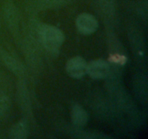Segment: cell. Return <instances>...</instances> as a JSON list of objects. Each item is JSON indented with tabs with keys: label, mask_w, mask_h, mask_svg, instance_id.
I'll return each instance as SVG.
<instances>
[{
	"label": "cell",
	"mask_w": 148,
	"mask_h": 139,
	"mask_svg": "<svg viewBox=\"0 0 148 139\" xmlns=\"http://www.w3.org/2000/svg\"><path fill=\"white\" fill-rule=\"evenodd\" d=\"M40 37L45 47L52 52H57L64 41L62 32L57 28L51 25L42 27L40 30Z\"/></svg>",
	"instance_id": "1"
},
{
	"label": "cell",
	"mask_w": 148,
	"mask_h": 139,
	"mask_svg": "<svg viewBox=\"0 0 148 139\" xmlns=\"http://www.w3.org/2000/svg\"><path fill=\"white\" fill-rule=\"evenodd\" d=\"M76 25L78 30L85 35H90L98 29V23L92 14L82 13L76 20Z\"/></svg>",
	"instance_id": "2"
},
{
	"label": "cell",
	"mask_w": 148,
	"mask_h": 139,
	"mask_svg": "<svg viewBox=\"0 0 148 139\" xmlns=\"http://www.w3.org/2000/svg\"><path fill=\"white\" fill-rule=\"evenodd\" d=\"M88 64L80 56H75L66 62V70L68 75L74 78H79L87 73Z\"/></svg>",
	"instance_id": "3"
},
{
	"label": "cell",
	"mask_w": 148,
	"mask_h": 139,
	"mask_svg": "<svg viewBox=\"0 0 148 139\" xmlns=\"http://www.w3.org/2000/svg\"><path fill=\"white\" fill-rule=\"evenodd\" d=\"M110 66L103 59H96L88 64L87 73L94 79H103L109 73Z\"/></svg>",
	"instance_id": "4"
},
{
	"label": "cell",
	"mask_w": 148,
	"mask_h": 139,
	"mask_svg": "<svg viewBox=\"0 0 148 139\" xmlns=\"http://www.w3.org/2000/svg\"><path fill=\"white\" fill-rule=\"evenodd\" d=\"M71 117L72 122L77 126H84L88 122V114L79 105H75L72 107Z\"/></svg>",
	"instance_id": "5"
},
{
	"label": "cell",
	"mask_w": 148,
	"mask_h": 139,
	"mask_svg": "<svg viewBox=\"0 0 148 139\" xmlns=\"http://www.w3.org/2000/svg\"><path fill=\"white\" fill-rule=\"evenodd\" d=\"M10 137L12 138H25L27 137V129L24 122H20L16 124L10 131Z\"/></svg>",
	"instance_id": "6"
},
{
	"label": "cell",
	"mask_w": 148,
	"mask_h": 139,
	"mask_svg": "<svg viewBox=\"0 0 148 139\" xmlns=\"http://www.w3.org/2000/svg\"><path fill=\"white\" fill-rule=\"evenodd\" d=\"M9 100L6 96L0 95V117L4 114L9 107Z\"/></svg>",
	"instance_id": "7"
}]
</instances>
